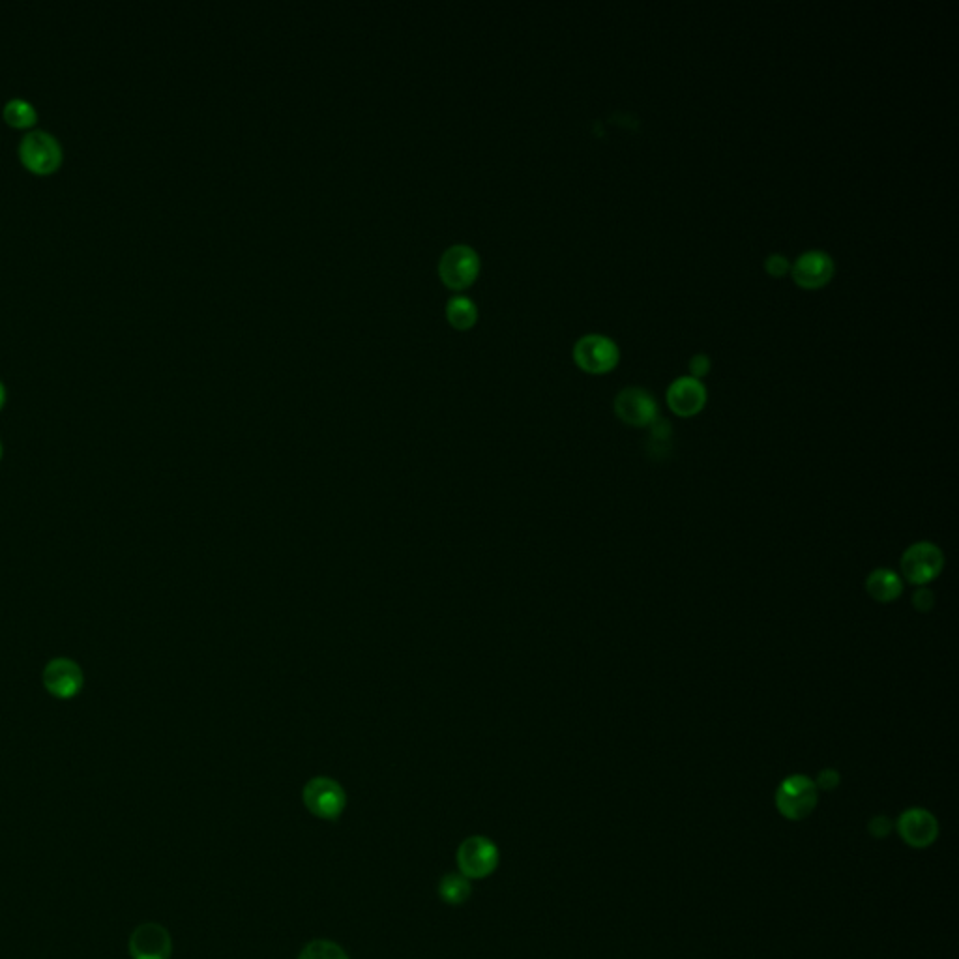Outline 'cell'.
Wrapping results in <instances>:
<instances>
[{"label":"cell","mask_w":959,"mask_h":959,"mask_svg":"<svg viewBox=\"0 0 959 959\" xmlns=\"http://www.w3.org/2000/svg\"><path fill=\"white\" fill-rule=\"evenodd\" d=\"M901 576L907 583L924 587L941 576L945 568V555L941 547L931 542H918L905 549L901 557Z\"/></svg>","instance_id":"cell-1"},{"label":"cell","mask_w":959,"mask_h":959,"mask_svg":"<svg viewBox=\"0 0 959 959\" xmlns=\"http://www.w3.org/2000/svg\"><path fill=\"white\" fill-rule=\"evenodd\" d=\"M819 789L808 776H791L783 780L776 793V806L791 821H800L815 810Z\"/></svg>","instance_id":"cell-2"},{"label":"cell","mask_w":959,"mask_h":959,"mask_svg":"<svg viewBox=\"0 0 959 959\" xmlns=\"http://www.w3.org/2000/svg\"><path fill=\"white\" fill-rule=\"evenodd\" d=\"M574 360L583 371L591 375H604L617 368L620 351L611 338L602 334H587L576 341Z\"/></svg>","instance_id":"cell-3"},{"label":"cell","mask_w":959,"mask_h":959,"mask_svg":"<svg viewBox=\"0 0 959 959\" xmlns=\"http://www.w3.org/2000/svg\"><path fill=\"white\" fill-rule=\"evenodd\" d=\"M304 804L315 817L325 821L340 819L347 806V797L340 783L332 778H313L304 787Z\"/></svg>","instance_id":"cell-4"},{"label":"cell","mask_w":959,"mask_h":959,"mask_svg":"<svg viewBox=\"0 0 959 959\" xmlns=\"http://www.w3.org/2000/svg\"><path fill=\"white\" fill-rule=\"evenodd\" d=\"M19 156L36 173H49L62 162V147L55 135L45 130L25 133L19 143Z\"/></svg>","instance_id":"cell-5"},{"label":"cell","mask_w":959,"mask_h":959,"mask_svg":"<svg viewBox=\"0 0 959 959\" xmlns=\"http://www.w3.org/2000/svg\"><path fill=\"white\" fill-rule=\"evenodd\" d=\"M458 866L467 879H484L499 866V847L484 836L467 838L459 845Z\"/></svg>","instance_id":"cell-6"},{"label":"cell","mask_w":959,"mask_h":959,"mask_svg":"<svg viewBox=\"0 0 959 959\" xmlns=\"http://www.w3.org/2000/svg\"><path fill=\"white\" fill-rule=\"evenodd\" d=\"M480 270V257L467 244H454L444 251L439 261V274L446 285L461 289L476 278Z\"/></svg>","instance_id":"cell-7"},{"label":"cell","mask_w":959,"mask_h":959,"mask_svg":"<svg viewBox=\"0 0 959 959\" xmlns=\"http://www.w3.org/2000/svg\"><path fill=\"white\" fill-rule=\"evenodd\" d=\"M615 414L632 428H649L658 420V403L643 388H624L615 398Z\"/></svg>","instance_id":"cell-8"},{"label":"cell","mask_w":959,"mask_h":959,"mask_svg":"<svg viewBox=\"0 0 959 959\" xmlns=\"http://www.w3.org/2000/svg\"><path fill=\"white\" fill-rule=\"evenodd\" d=\"M791 276L800 289H821L834 278V261L825 251H806L791 266Z\"/></svg>","instance_id":"cell-9"},{"label":"cell","mask_w":959,"mask_h":959,"mask_svg":"<svg viewBox=\"0 0 959 959\" xmlns=\"http://www.w3.org/2000/svg\"><path fill=\"white\" fill-rule=\"evenodd\" d=\"M667 405L673 413L690 418L701 413L707 405V388L699 379L680 377L667 388Z\"/></svg>","instance_id":"cell-10"},{"label":"cell","mask_w":959,"mask_h":959,"mask_svg":"<svg viewBox=\"0 0 959 959\" xmlns=\"http://www.w3.org/2000/svg\"><path fill=\"white\" fill-rule=\"evenodd\" d=\"M171 952V935L160 924H141L130 937V954L133 959H169Z\"/></svg>","instance_id":"cell-11"},{"label":"cell","mask_w":959,"mask_h":959,"mask_svg":"<svg viewBox=\"0 0 959 959\" xmlns=\"http://www.w3.org/2000/svg\"><path fill=\"white\" fill-rule=\"evenodd\" d=\"M83 671L81 667L68 660L57 658L49 662L44 671L45 690L57 699H72L83 688Z\"/></svg>","instance_id":"cell-12"},{"label":"cell","mask_w":959,"mask_h":959,"mask_svg":"<svg viewBox=\"0 0 959 959\" xmlns=\"http://www.w3.org/2000/svg\"><path fill=\"white\" fill-rule=\"evenodd\" d=\"M901 838L913 847H928L937 838V821L930 812L913 808L907 810L898 821Z\"/></svg>","instance_id":"cell-13"},{"label":"cell","mask_w":959,"mask_h":959,"mask_svg":"<svg viewBox=\"0 0 959 959\" xmlns=\"http://www.w3.org/2000/svg\"><path fill=\"white\" fill-rule=\"evenodd\" d=\"M866 592L875 602L890 604V602L900 598L901 592H903V581L896 572H892L888 568H879V570L871 572L866 579Z\"/></svg>","instance_id":"cell-14"},{"label":"cell","mask_w":959,"mask_h":959,"mask_svg":"<svg viewBox=\"0 0 959 959\" xmlns=\"http://www.w3.org/2000/svg\"><path fill=\"white\" fill-rule=\"evenodd\" d=\"M473 894V886L469 883V879L465 875H458V873H448L444 875L439 883V896L444 903H450V905H461L465 901L471 898Z\"/></svg>","instance_id":"cell-15"},{"label":"cell","mask_w":959,"mask_h":959,"mask_svg":"<svg viewBox=\"0 0 959 959\" xmlns=\"http://www.w3.org/2000/svg\"><path fill=\"white\" fill-rule=\"evenodd\" d=\"M446 313L452 325L458 328H469L476 321V304L467 296H452L446 304Z\"/></svg>","instance_id":"cell-16"},{"label":"cell","mask_w":959,"mask_h":959,"mask_svg":"<svg viewBox=\"0 0 959 959\" xmlns=\"http://www.w3.org/2000/svg\"><path fill=\"white\" fill-rule=\"evenodd\" d=\"M4 119L12 126H30L36 120V109L34 105L23 100V98H12L4 105Z\"/></svg>","instance_id":"cell-17"},{"label":"cell","mask_w":959,"mask_h":959,"mask_svg":"<svg viewBox=\"0 0 959 959\" xmlns=\"http://www.w3.org/2000/svg\"><path fill=\"white\" fill-rule=\"evenodd\" d=\"M298 959H351L345 950L341 948L340 945L332 943V941H325V939H319V941H311L310 945L304 946V950L300 952Z\"/></svg>","instance_id":"cell-18"},{"label":"cell","mask_w":959,"mask_h":959,"mask_svg":"<svg viewBox=\"0 0 959 959\" xmlns=\"http://www.w3.org/2000/svg\"><path fill=\"white\" fill-rule=\"evenodd\" d=\"M765 270L772 278H782L791 270V263L782 253H772V255H768L767 261H765Z\"/></svg>","instance_id":"cell-19"},{"label":"cell","mask_w":959,"mask_h":959,"mask_svg":"<svg viewBox=\"0 0 959 959\" xmlns=\"http://www.w3.org/2000/svg\"><path fill=\"white\" fill-rule=\"evenodd\" d=\"M710 371V358L707 355H695L692 360H690V377L694 379H703L707 377Z\"/></svg>","instance_id":"cell-20"},{"label":"cell","mask_w":959,"mask_h":959,"mask_svg":"<svg viewBox=\"0 0 959 959\" xmlns=\"http://www.w3.org/2000/svg\"><path fill=\"white\" fill-rule=\"evenodd\" d=\"M913 605H915V609H918V611L928 613V611L933 609V605H935L933 592L928 591V589H918V591L913 594Z\"/></svg>","instance_id":"cell-21"},{"label":"cell","mask_w":959,"mask_h":959,"mask_svg":"<svg viewBox=\"0 0 959 959\" xmlns=\"http://www.w3.org/2000/svg\"><path fill=\"white\" fill-rule=\"evenodd\" d=\"M838 783H840V776H838V772L828 768V770H823V772H821V776H819V780L815 782V785H817V789L821 787V789H827V791H830V789H834Z\"/></svg>","instance_id":"cell-22"},{"label":"cell","mask_w":959,"mask_h":959,"mask_svg":"<svg viewBox=\"0 0 959 959\" xmlns=\"http://www.w3.org/2000/svg\"><path fill=\"white\" fill-rule=\"evenodd\" d=\"M4 399H6V388H4V384L0 383V407L4 405Z\"/></svg>","instance_id":"cell-23"},{"label":"cell","mask_w":959,"mask_h":959,"mask_svg":"<svg viewBox=\"0 0 959 959\" xmlns=\"http://www.w3.org/2000/svg\"><path fill=\"white\" fill-rule=\"evenodd\" d=\"M0 459H2V444H0Z\"/></svg>","instance_id":"cell-24"}]
</instances>
